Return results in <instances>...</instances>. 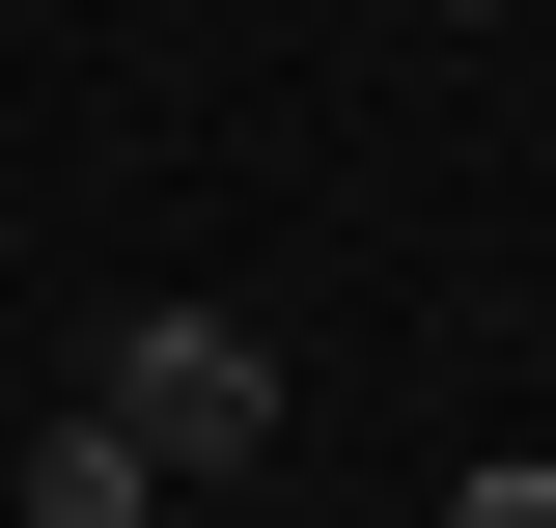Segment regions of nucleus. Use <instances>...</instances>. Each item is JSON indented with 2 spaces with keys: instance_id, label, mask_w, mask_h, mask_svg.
I'll list each match as a JSON object with an SVG mask.
<instances>
[{
  "instance_id": "nucleus-4",
  "label": "nucleus",
  "mask_w": 556,
  "mask_h": 528,
  "mask_svg": "<svg viewBox=\"0 0 556 528\" xmlns=\"http://www.w3.org/2000/svg\"><path fill=\"white\" fill-rule=\"evenodd\" d=\"M445 28H501V0H445Z\"/></svg>"
},
{
  "instance_id": "nucleus-2",
  "label": "nucleus",
  "mask_w": 556,
  "mask_h": 528,
  "mask_svg": "<svg viewBox=\"0 0 556 528\" xmlns=\"http://www.w3.org/2000/svg\"><path fill=\"white\" fill-rule=\"evenodd\" d=\"M0 528H167V473H139L112 417H28V445H0Z\"/></svg>"
},
{
  "instance_id": "nucleus-3",
  "label": "nucleus",
  "mask_w": 556,
  "mask_h": 528,
  "mask_svg": "<svg viewBox=\"0 0 556 528\" xmlns=\"http://www.w3.org/2000/svg\"><path fill=\"white\" fill-rule=\"evenodd\" d=\"M445 528H556V445H473V473H445Z\"/></svg>"
},
{
  "instance_id": "nucleus-1",
  "label": "nucleus",
  "mask_w": 556,
  "mask_h": 528,
  "mask_svg": "<svg viewBox=\"0 0 556 528\" xmlns=\"http://www.w3.org/2000/svg\"><path fill=\"white\" fill-rule=\"evenodd\" d=\"M84 417H112V445L167 473V501H195V473H251V445H278V334H251V306H139Z\"/></svg>"
}]
</instances>
